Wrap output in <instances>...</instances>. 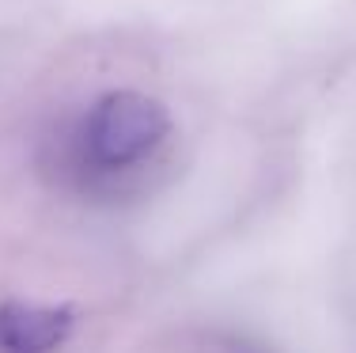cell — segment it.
Here are the masks:
<instances>
[{"mask_svg": "<svg viewBox=\"0 0 356 353\" xmlns=\"http://www.w3.org/2000/svg\"><path fill=\"white\" fill-rule=\"evenodd\" d=\"M171 114L144 91H106L65 133V164L83 187H114L167 148Z\"/></svg>", "mask_w": 356, "mask_h": 353, "instance_id": "cell-1", "label": "cell"}, {"mask_svg": "<svg viewBox=\"0 0 356 353\" xmlns=\"http://www.w3.org/2000/svg\"><path fill=\"white\" fill-rule=\"evenodd\" d=\"M76 327L72 308L38 300L0 304V353H57Z\"/></svg>", "mask_w": 356, "mask_h": 353, "instance_id": "cell-2", "label": "cell"}, {"mask_svg": "<svg viewBox=\"0 0 356 353\" xmlns=\"http://www.w3.org/2000/svg\"><path fill=\"white\" fill-rule=\"evenodd\" d=\"M224 353H261V350H250V346H232V350H224Z\"/></svg>", "mask_w": 356, "mask_h": 353, "instance_id": "cell-3", "label": "cell"}]
</instances>
